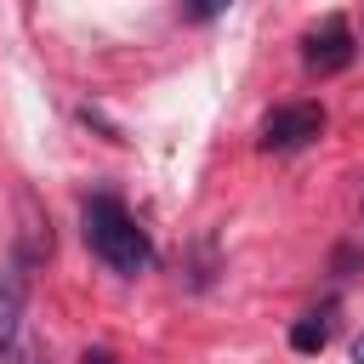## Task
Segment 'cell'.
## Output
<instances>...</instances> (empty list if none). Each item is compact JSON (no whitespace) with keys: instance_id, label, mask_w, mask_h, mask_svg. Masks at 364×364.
I'll return each mask as SVG.
<instances>
[{"instance_id":"cell-1","label":"cell","mask_w":364,"mask_h":364,"mask_svg":"<svg viewBox=\"0 0 364 364\" xmlns=\"http://www.w3.org/2000/svg\"><path fill=\"white\" fill-rule=\"evenodd\" d=\"M80 222H85V245H91V256H97L102 267H114V273L136 279V273L154 262L148 233L136 228V216H131L114 193H91V199H85V210H80Z\"/></svg>"},{"instance_id":"cell-2","label":"cell","mask_w":364,"mask_h":364,"mask_svg":"<svg viewBox=\"0 0 364 364\" xmlns=\"http://www.w3.org/2000/svg\"><path fill=\"white\" fill-rule=\"evenodd\" d=\"M0 364H51L46 341L28 318V279L23 262H0Z\"/></svg>"},{"instance_id":"cell-7","label":"cell","mask_w":364,"mask_h":364,"mask_svg":"<svg viewBox=\"0 0 364 364\" xmlns=\"http://www.w3.org/2000/svg\"><path fill=\"white\" fill-rule=\"evenodd\" d=\"M80 364H119V358H114L108 347H85V353H80Z\"/></svg>"},{"instance_id":"cell-4","label":"cell","mask_w":364,"mask_h":364,"mask_svg":"<svg viewBox=\"0 0 364 364\" xmlns=\"http://www.w3.org/2000/svg\"><path fill=\"white\" fill-rule=\"evenodd\" d=\"M318 131H324V108H318V102H284V108H273V114L262 119V148H267V154H296V148H307Z\"/></svg>"},{"instance_id":"cell-3","label":"cell","mask_w":364,"mask_h":364,"mask_svg":"<svg viewBox=\"0 0 364 364\" xmlns=\"http://www.w3.org/2000/svg\"><path fill=\"white\" fill-rule=\"evenodd\" d=\"M353 57H358V40H353V23H347L341 11L318 17V23L301 34V63H307L313 74H341V68H353Z\"/></svg>"},{"instance_id":"cell-8","label":"cell","mask_w":364,"mask_h":364,"mask_svg":"<svg viewBox=\"0 0 364 364\" xmlns=\"http://www.w3.org/2000/svg\"><path fill=\"white\" fill-rule=\"evenodd\" d=\"M353 364H364V336H358V341H353Z\"/></svg>"},{"instance_id":"cell-5","label":"cell","mask_w":364,"mask_h":364,"mask_svg":"<svg viewBox=\"0 0 364 364\" xmlns=\"http://www.w3.org/2000/svg\"><path fill=\"white\" fill-rule=\"evenodd\" d=\"M324 341H330V313H301L290 324V347L296 353H318Z\"/></svg>"},{"instance_id":"cell-6","label":"cell","mask_w":364,"mask_h":364,"mask_svg":"<svg viewBox=\"0 0 364 364\" xmlns=\"http://www.w3.org/2000/svg\"><path fill=\"white\" fill-rule=\"evenodd\" d=\"M228 6H233V0H182V11H188L193 23H216Z\"/></svg>"}]
</instances>
